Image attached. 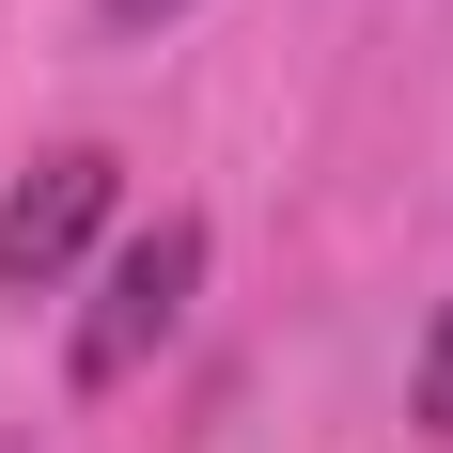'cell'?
<instances>
[{
  "label": "cell",
  "instance_id": "277c9868",
  "mask_svg": "<svg viewBox=\"0 0 453 453\" xmlns=\"http://www.w3.org/2000/svg\"><path fill=\"white\" fill-rule=\"evenodd\" d=\"M94 16H110V32H173L188 0H94Z\"/></svg>",
  "mask_w": 453,
  "mask_h": 453
},
{
  "label": "cell",
  "instance_id": "6da1fadb",
  "mask_svg": "<svg viewBox=\"0 0 453 453\" xmlns=\"http://www.w3.org/2000/svg\"><path fill=\"white\" fill-rule=\"evenodd\" d=\"M188 297H203V219L157 203L141 234H110V266H94V313H79V344H63V375H79V391H126V375L188 328Z\"/></svg>",
  "mask_w": 453,
  "mask_h": 453
},
{
  "label": "cell",
  "instance_id": "5b68a950",
  "mask_svg": "<svg viewBox=\"0 0 453 453\" xmlns=\"http://www.w3.org/2000/svg\"><path fill=\"white\" fill-rule=\"evenodd\" d=\"M0 453H16V438H0Z\"/></svg>",
  "mask_w": 453,
  "mask_h": 453
},
{
  "label": "cell",
  "instance_id": "3957f363",
  "mask_svg": "<svg viewBox=\"0 0 453 453\" xmlns=\"http://www.w3.org/2000/svg\"><path fill=\"white\" fill-rule=\"evenodd\" d=\"M407 407L453 438V297H438V328H422V360H407Z\"/></svg>",
  "mask_w": 453,
  "mask_h": 453
},
{
  "label": "cell",
  "instance_id": "7a4b0ae2",
  "mask_svg": "<svg viewBox=\"0 0 453 453\" xmlns=\"http://www.w3.org/2000/svg\"><path fill=\"white\" fill-rule=\"evenodd\" d=\"M110 203H126V157H110V141H63V157H32V173H16V203H0V281H16V297L79 281V250L110 234Z\"/></svg>",
  "mask_w": 453,
  "mask_h": 453
}]
</instances>
